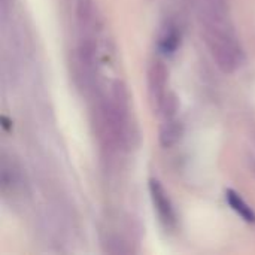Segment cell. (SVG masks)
Listing matches in <instances>:
<instances>
[{
    "mask_svg": "<svg viewBox=\"0 0 255 255\" xmlns=\"http://www.w3.org/2000/svg\"><path fill=\"white\" fill-rule=\"evenodd\" d=\"M199 21L205 42L217 66L226 73L238 70L245 61V54L232 24L230 12L202 16Z\"/></svg>",
    "mask_w": 255,
    "mask_h": 255,
    "instance_id": "6da1fadb",
    "label": "cell"
},
{
    "mask_svg": "<svg viewBox=\"0 0 255 255\" xmlns=\"http://www.w3.org/2000/svg\"><path fill=\"white\" fill-rule=\"evenodd\" d=\"M149 194H151L152 205L157 211L158 220L163 224V227L166 230L173 229L176 224L175 209H173V205L169 199V194L166 193V190L163 188V185L157 179L149 181Z\"/></svg>",
    "mask_w": 255,
    "mask_h": 255,
    "instance_id": "7a4b0ae2",
    "label": "cell"
},
{
    "mask_svg": "<svg viewBox=\"0 0 255 255\" xmlns=\"http://www.w3.org/2000/svg\"><path fill=\"white\" fill-rule=\"evenodd\" d=\"M166 87H167V69L160 61L155 60L151 63L148 69V93L154 109L160 111L164 99H166Z\"/></svg>",
    "mask_w": 255,
    "mask_h": 255,
    "instance_id": "3957f363",
    "label": "cell"
},
{
    "mask_svg": "<svg viewBox=\"0 0 255 255\" xmlns=\"http://www.w3.org/2000/svg\"><path fill=\"white\" fill-rule=\"evenodd\" d=\"M184 136V126L181 121L172 118H167L164 121V124L160 128V143L164 148H172L175 145H178L181 142Z\"/></svg>",
    "mask_w": 255,
    "mask_h": 255,
    "instance_id": "277c9868",
    "label": "cell"
},
{
    "mask_svg": "<svg viewBox=\"0 0 255 255\" xmlns=\"http://www.w3.org/2000/svg\"><path fill=\"white\" fill-rule=\"evenodd\" d=\"M226 200L230 205V208L247 223H255V212L253 208L233 190H227L226 191Z\"/></svg>",
    "mask_w": 255,
    "mask_h": 255,
    "instance_id": "5b68a950",
    "label": "cell"
},
{
    "mask_svg": "<svg viewBox=\"0 0 255 255\" xmlns=\"http://www.w3.org/2000/svg\"><path fill=\"white\" fill-rule=\"evenodd\" d=\"M181 42V34L176 28V25L173 24H167L158 39V46L164 54H173L176 51V48L179 46Z\"/></svg>",
    "mask_w": 255,
    "mask_h": 255,
    "instance_id": "8992f818",
    "label": "cell"
}]
</instances>
